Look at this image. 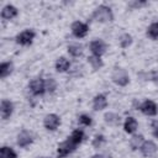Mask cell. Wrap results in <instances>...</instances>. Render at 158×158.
Here are the masks:
<instances>
[{
  "mask_svg": "<svg viewBox=\"0 0 158 158\" xmlns=\"http://www.w3.org/2000/svg\"><path fill=\"white\" fill-rule=\"evenodd\" d=\"M91 17H93V20H95L98 22H109V21H112L114 15L109 6L100 5L98 9H95Z\"/></svg>",
  "mask_w": 158,
  "mask_h": 158,
  "instance_id": "cell-1",
  "label": "cell"
},
{
  "mask_svg": "<svg viewBox=\"0 0 158 158\" xmlns=\"http://www.w3.org/2000/svg\"><path fill=\"white\" fill-rule=\"evenodd\" d=\"M111 79H112V81L115 84H117L120 86H125L130 81L128 73L123 68H115L114 72H112V74H111Z\"/></svg>",
  "mask_w": 158,
  "mask_h": 158,
  "instance_id": "cell-2",
  "label": "cell"
},
{
  "mask_svg": "<svg viewBox=\"0 0 158 158\" xmlns=\"http://www.w3.org/2000/svg\"><path fill=\"white\" fill-rule=\"evenodd\" d=\"M77 144L68 137V139H65L64 142L59 143L58 144V148H57V156L58 158H63L65 156H68L69 153H72L74 149H75Z\"/></svg>",
  "mask_w": 158,
  "mask_h": 158,
  "instance_id": "cell-3",
  "label": "cell"
},
{
  "mask_svg": "<svg viewBox=\"0 0 158 158\" xmlns=\"http://www.w3.org/2000/svg\"><path fill=\"white\" fill-rule=\"evenodd\" d=\"M30 91L36 96L44 94V91H46V81L42 78L32 79L31 83H30Z\"/></svg>",
  "mask_w": 158,
  "mask_h": 158,
  "instance_id": "cell-4",
  "label": "cell"
},
{
  "mask_svg": "<svg viewBox=\"0 0 158 158\" xmlns=\"http://www.w3.org/2000/svg\"><path fill=\"white\" fill-rule=\"evenodd\" d=\"M35 36H36L35 31H32V30H25V31H22L21 33H19L16 36V42L19 44H21V46H28V44L32 43Z\"/></svg>",
  "mask_w": 158,
  "mask_h": 158,
  "instance_id": "cell-5",
  "label": "cell"
},
{
  "mask_svg": "<svg viewBox=\"0 0 158 158\" xmlns=\"http://www.w3.org/2000/svg\"><path fill=\"white\" fill-rule=\"evenodd\" d=\"M89 31V26L84 22H80V21H75L72 23V33L77 37V38H83L86 36Z\"/></svg>",
  "mask_w": 158,
  "mask_h": 158,
  "instance_id": "cell-6",
  "label": "cell"
},
{
  "mask_svg": "<svg viewBox=\"0 0 158 158\" xmlns=\"http://www.w3.org/2000/svg\"><path fill=\"white\" fill-rule=\"evenodd\" d=\"M43 125H44V127H46L47 130L54 131V130H57L58 126L60 125V118H59V116L56 115V114H49V115H47V116L44 117Z\"/></svg>",
  "mask_w": 158,
  "mask_h": 158,
  "instance_id": "cell-7",
  "label": "cell"
},
{
  "mask_svg": "<svg viewBox=\"0 0 158 158\" xmlns=\"http://www.w3.org/2000/svg\"><path fill=\"white\" fill-rule=\"evenodd\" d=\"M90 51H91L93 56L100 57L106 52V43L101 40H95L90 43Z\"/></svg>",
  "mask_w": 158,
  "mask_h": 158,
  "instance_id": "cell-8",
  "label": "cell"
},
{
  "mask_svg": "<svg viewBox=\"0 0 158 158\" xmlns=\"http://www.w3.org/2000/svg\"><path fill=\"white\" fill-rule=\"evenodd\" d=\"M12 111H14V105H12V102H11L10 100L4 99V100L1 101V105H0L1 118H2V120H7V118L11 116Z\"/></svg>",
  "mask_w": 158,
  "mask_h": 158,
  "instance_id": "cell-9",
  "label": "cell"
},
{
  "mask_svg": "<svg viewBox=\"0 0 158 158\" xmlns=\"http://www.w3.org/2000/svg\"><path fill=\"white\" fill-rule=\"evenodd\" d=\"M32 141H33L32 135H31L28 131H26V130L21 131V132L17 135V144H19L21 148H25V147L30 146V144L32 143Z\"/></svg>",
  "mask_w": 158,
  "mask_h": 158,
  "instance_id": "cell-10",
  "label": "cell"
},
{
  "mask_svg": "<svg viewBox=\"0 0 158 158\" xmlns=\"http://www.w3.org/2000/svg\"><path fill=\"white\" fill-rule=\"evenodd\" d=\"M139 149L144 157H151L157 152V144L152 141H144Z\"/></svg>",
  "mask_w": 158,
  "mask_h": 158,
  "instance_id": "cell-11",
  "label": "cell"
},
{
  "mask_svg": "<svg viewBox=\"0 0 158 158\" xmlns=\"http://www.w3.org/2000/svg\"><path fill=\"white\" fill-rule=\"evenodd\" d=\"M141 111L147 116H154L157 114V105L152 100H146L141 106Z\"/></svg>",
  "mask_w": 158,
  "mask_h": 158,
  "instance_id": "cell-12",
  "label": "cell"
},
{
  "mask_svg": "<svg viewBox=\"0 0 158 158\" xmlns=\"http://www.w3.org/2000/svg\"><path fill=\"white\" fill-rule=\"evenodd\" d=\"M17 16V9L14 5H6L1 10V17L4 20H12Z\"/></svg>",
  "mask_w": 158,
  "mask_h": 158,
  "instance_id": "cell-13",
  "label": "cell"
},
{
  "mask_svg": "<svg viewBox=\"0 0 158 158\" xmlns=\"http://www.w3.org/2000/svg\"><path fill=\"white\" fill-rule=\"evenodd\" d=\"M106 106H107V100H106V96L105 95L99 94V95H96L94 98V100H93V107H94V110L99 111V110L105 109Z\"/></svg>",
  "mask_w": 158,
  "mask_h": 158,
  "instance_id": "cell-14",
  "label": "cell"
},
{
  "mask_svg": "<svg viewBox=\"0 0 158 158\" xmlns=\"http://www.w3.org/2000/svg\"><path fill=\"white\" fill-rule=\"evenodd\" d=\"M69 67H70V63L65 57H59L56 62V70L59 72V73L67 72L69 69Z\"/></svg>",
  "mask_w": 158,
  "mask_h": 158,
  "instance_id": "cell-15",
  "label": "cell"
},
{
  "mask_svg": "<svg viewBox=\"0 0 158 158\" xmlns=\"http://www.w3.org/2000/svg\"><path fill=\"white\" fill-rule=\"evenodd\" d=\"M14 69V64L11 62H4L0 64V78L1 79H5L7 75L11 74Z\"/></svg>",
  "mask_w": 158,
  "mask_h": 158,
  "instance_id": "cell-16",
  "label": "cell"
},
{
  "mask_svg": "<svg viewBox=\"0 0 158 158\" xmlns=\"http://www.w3.org/2000/svg\"><path fill=\"white\" fill-rule=\"evenodd\" d=\"M123 128L127 133H133L136 130H137V121L136 118L133 117H127L126 121H125V125H123Z\"/></svg>",
  "mask_w": 158,
  "mask_h": 158,
  "instance_id": "cell-17",
  "label": "cell"
},
{
  "mask_svg": "<svg viewBox=\"0 0 158 158\" xmlns=\"http://www.w3.org/2000/svg\"><path fill=\"white\" fill-rule=\"evenodd\" d=\"M104 120L110 126H116L120 122V116L117 114H115V112H106L104 115Z\"/></svg>",
  "mask_w": 158,
  "mask_h": 158,
  "instance_id": "cell-18",
  "label": "cell"
},
{
  "mask_svg": "<svg viewBox=\"0 0 158 158\" xmlns=\"http://www.w3.org/2000/svg\"><path fill=\"white\" fill-rule=\"evenodd\" d=\"M143 142H144V138L142 135H133L130 139V146L132 149H138V148H141Z\"/></svg>",
  "mask_w": 158,
  "mask_h": 158,
  "instance_id": "cell-19",
  "label": "cell"
},
{
  "mask_svg": "<svg viewBox=\"0 0 158 158\" xmlns=\"http://www.w3.org/2000/svg\"><path fill=\"white\" fill-rule=\"evenodd\" d=\"M0 158H17V154L11 147L4 146L0 149Z\"/></svg>",
  "mask_w": 158,
  "mask_h": 158,
  "instance_id": "cell-20",
  "label": "cell"
},
{
  "mask_svg": "<svg viewBox=\"0 0 158 158\" xmlns=\"http://www.w3.org/2000/svg\"><path fill=\"white\" fill-rule=\"evenodd\" d=\"M88 62H89V64L91 65V68L95 69V70L100 69V68L104 65V63H102V60L100 59V57H96V56H90V57H88Z\"/></svg>",
  "mask_w": 158,
  "mask_h": 158,
  "instance_id": "cell-21",
  "label": "cell"
},
{
  "mask_svg": "<svg viewBox=\"0 0 158 158\" xmlns=\"http://www.w3.org/2000/svg\"><path fill=\"white\" fill-rule=\"evenodd\" d=\"M68 52L73 57H80L81 53H83V46L81 44H78V43L70 44V46H68Z\"/></svg>",
  "mask_w": 158,
  "mask_h": 158,
  "instance_id": "cell-22",
  "label": "cell"
},
{
  "mask_svg": "<svg viewBox=\"0 0 158 158\" xmlns=\"http://www.w3.org/2000/svg\"><path fill=\"white\" fill-rule=\"evenodd\" d=\"M75 144H79L83 139H84V132L81 131V130H74L73 132H72V135H70V137H69Z\"/></svg>",
  "mask_w": 158,
  "mask_h": 158,
  "instance_id": "cell-23",
  "label": "cell"
},
{
  "mask_svg": "<svg viewBox=\"0 0 158 158\" xmlns=\"http://www.w3.org/2000/svg\"><path fill=\"white\" fill-rule=\"evenodd\" d=\"M147 35L153 38V40H158V22H153L148 30H147Z\"/></svg>",
  "mask_w": 158,
  "mask_h": 158,
  "instance_id": "cell-24",
  "label": "cell"
},
{
  "mask_svg": "<svg viewBox=\"0 0 158 158\" xmlns=\"http://www.w3.org/2000/svg\"><path fill=\"white\" fill-rule=\"evenodd\" d=\"M131 43H132V37H131V35L123 33V35L120 37V46H121L122 48H127Z\"/></svg>",
  "mask_w": 158,
  "mask_h": 158,
  "instance_id": "cell-25",
  "label": "cell"
},
{
  "mask_svg": "<svg viewBox=\"0 0 158 158\" xmlns=\"http://www.w3.org/2000/svg\"><path fill=\"white\" fill-rule=\"evenodd\" d=\"M56 88H57V83H56V80H54L53 78H48V79L46 80V91H48V93H53V91L56 90Z\"/></svg>",
  "mask_w": 158,
  "mask_h": 158,
  "instance_id": "cell-26",
  "label": "cell"
},
{
  "mask_svg": "<svg viewBox=\"0 0 158 158\" xmlns=\"http://www.w3.org/2000/svg\"><path fill=\"white\" fill-rule=\"evenodd\" d=\"M104 142H105L104 136H102V135H98V136H95V138H94V141H93V146H94L95 148H100Z\"/></svg>",
  "mask_w": 158,
  "mask_h": 158,
  "instance_id": "cell-27",
  "label": "cell"
},
{
  "mask_svg": "<svg viewBox=\"0 0 158 158\" xmlns=\"http://www.w3.org/2000/svg\"><path fill=\"white\" fill-rule=\"evenodd\" d=\"M79 122H80L81 125H84V126H90V125H91V117L83 114V115L79 116Z\"/></svg>",
  "mask_w": 158,
  "mask_h": 158,
  "instance_id": "cell-28",
  "label": "cell"
},
{
  "mask_svg": "<svg viewBox=\"0 0 158 158\" xmlns=\"http://www.w3.org/2000/svg\"><path fill=\"white\" fill-rule=\"evenodd\" d=\"M152 133H153L154 137L158 138V120L152 122Z\"/></svg>",
  "mask_w": 158,
  "mask_h": 158,
  "instance_id": "cell-29",
  "label": "cell"
},
{
  "mask_svg": "<svg viewBox=\"0 0 158 158\" xmlns=\"http://www.w3.org/2000/svg\"><path fill=\"white\" fill-rule=\"evenodd\" d=\"M91 158H105V157H102V156H94V157H91Z\"/></svg>",
  "mask_w": 158,
  "mask_h": 158,
  "instance_id": "cell-30",
  "label": "cell"
},
{
  "mask_svg": "<svg viewBox=\"0 0 158 158\" xmlns=\"http://www.w3.org/2000/svg\"><path fill=\"white\" fill-rule=\"evenodd\" d=\"M42 158H49V157H42Z\"/></svg>",
  "mask_w": 158,
  "mask_h": 158,
  "instance_id": "cell-31",
  "label": "cell"
}]
</instances>
